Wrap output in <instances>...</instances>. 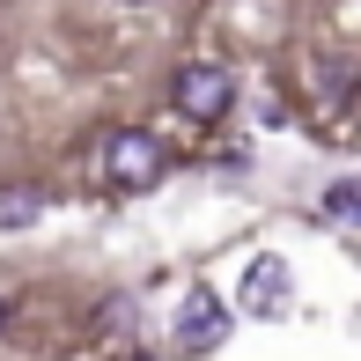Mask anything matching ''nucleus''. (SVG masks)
Segmentation results:
<instances>
[{"instance_id":"nucleus-6","label":"nucleus","mask_w":361,"mask_h":361,"mask_svg":"<svg viewBox=\"0 0 361 361\" xmlns=\"http://www.w3.org/2000/svg\"><path fill=\"white\" fill-rule=\"evenodd\" d=\"M324 221H347V228H361V177H339L332 192H324Z\"/></svg>"},{"instance_id":"nucleus-8","label":"nucleus","mask_w":361,"mask_h":361,"mask_svg":"<svg viewBox=\"0 0 361 361\" xmlns=\"http://www.w3.org/2000/svg\"><path fill=\"white\" fill-rule=\"evenodd\" d=\"M0 324H8V295H0Z\"/></svg>"},{"instance_id":"nucleus-4","label":"nucleus","mask_w":361,"mask_h":361,"mask_svg":"<svg viewBox=\"0 0 361 361\" xmlns=\"http://www.w3.org/2000/svg\"><path fill=\"white\" fill-rule=\"evenodd\" d=\"M170 332H177V347H185V354H221V347H228V302H221L214 288H185Z\"/></svg>"},{"instance_id":"nucleus-3","label":"nucleus","mask_w":361,"mask_h":361,"mask_svg":"<svg viewBox=\"0 0 361 361\" xmlns=\"http://www.w3.org/2000/svg\"><path fill=\"white\" fill-rule=\"evenodd\" d=\"M236 310H243V317H258V324H281L288 310H295V266H288L281 251H258L251 266H243Z\"/></svg>"},{"instance_id":"nucleus-7","label":"nucleus","mask_w":361,"mask_h":361,"mask_svg":"<svg viewBox=\"0 0 361 361\" xmlns=\"http://www.w3.org/2000/svg\"><path fill=\"white\" fill-rule=\"evenodd\" d=\"M44 214V192H23V200H0V228H30Z\"/></svg>"},{"instance_id":"nucleus-1","label":"nucleus","mask_w":361,"mask_h":361,"mask_svg":"<svg viewBox=\"0 0 361 361\" xmlns=\"http://www.w3.org/2000/svg\"><path fill=\"white\" fill-rule=\"evenodd\" d=\"M170 104L185 111L192 126H221L228 111H236V74L214 67V59H185V67L170 74Z\"/></svg>"},{"instance_id":"nucleus-5","label":"nucleus","mask_w":361,"mask_h":361,"mask_svg":"<svg viewBox=\"0 0 361 361\" xmlns=\"http://www.w3.org/2000/svg\"><path fill=\"white\" fill-rule=\"evenodd\" d=\"M354 67L347 59H317V67H310V96H317V111H347L354 104Z\"/></svg>"},{"instance_id":"nucleus-2","label":"nucleus","mask_w":361,"mask_h":361,"mask_svg":"<svg viewBox=\"0 0 361 361\" xmlns=\"http://www.w3.org/2000/svg\"><path fill=\"white\" fill-rule=\"evenodd\" d=\"M104 177H111V192H155L170 177V147L147 133V126H126L104 147Z\"/></svg>"}]
</instances>
